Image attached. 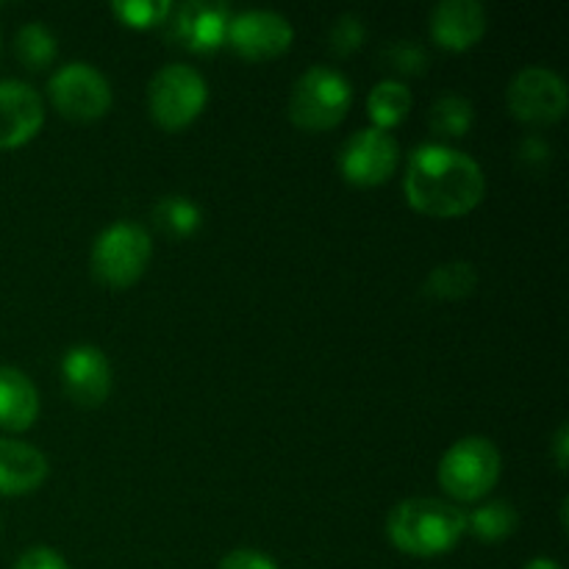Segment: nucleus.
<instances>
[{
    "instance_id": "obj_17",
    "label": "nucleus",
    "mask_w": 569,
    "mask_h": 569,
    "mask_svg": "<svg viewBox=\"0 0 569 569\" xmlns=\"http://www.w3.org/2000/svg\"><path fill=\"white\" fill-rule=\"evenodd\" d=\"M411 103H415V98H411V89L406 83L392 81V78L381 81L367 98V114H370L372 128L387 133L389 128H398L409 117Z\"/></svg>"
},
{
    "instance_id": "obj_23",
    "label": "nucleus",
    "mask_w": 569,
    "mask_h": 569,
    "mask_svg": "<svg viewBox=\"0 0 569 569\" xmlns=\"http://www.w3.org/2000/svg\"><path fill=\"white\" fill-rule=\"evenodd\" d=\"M111 11L126 28L148 31V28L164 26L172 3L170 0H117V3H111Z\"/></svg>"
},
{
    "instance_id": "obj_19",
    "label": "nucleus",
    "mask_w": 569,
    "mask_h": 569,
    "mask_svg": "<svg viewBox=\"0 0 569 569\" xmlns=\"http://www.w3.org/2000/svg\"><path fill=\"white\" fill-rule=\"evenodd\" d=\"M478 270L470 261H445L428 272L422 292L433 300H465L476 292Z\"/></svg>"
},
{
    "instance_id": "obj_18",
    "label": "nucleus",
    "mask_w": 569,
    "mask_h": 569,
    "mask_svg": "<svg viewBox=\"0 0 569 569\" xmlns=\"http://www.w3.org/2000/svg\"><path fill=\"white\" fill-rule=\"evenodd\" d=\"M517 526H520V517H517V509L509 500H492V503L478 506L476 511L467 515V531L478 542L487 545L506 542L517 531Z\"/></svg>"
},
{
    "instance_id": "obj_24",
    "label": "nucleus",
    "mask_w": 569,
    "mask_h": 569,
    "mask_svg": "<svg viewBox=\"0 0 569 569\" xmlns=\"http://www.w3.org/2000/svg\"><path fill=\"white\" fill-rule=\"evenodd\" d=\"M365 33L367 28L359 17L342 14L333 22L331 33H328V39H331V53L339 56V59H348V56H353L365 44Z\"/></svg>"
},
{
    "instance_id": "obj_26",
    "label": "nucleus",
    "mask_w": 569,
    "mask_h": 569,
    "mask_svg": "<svg viewBox=\"0 0 569 569\" xmlns=\"http://www.w3.org/2000/svg\"><path fill=\"white\" fill-rule=\"evenodd\" d=\"M217 569H278V565L270 559V556L261 553V550L239 548V550H231L228 556H222L220 567Z\"/></svg>"
},
{
    "instance_id": "obj_12",
    "label": "nucleus",
    "mask_w": 569,
    "mask_h": 569,
    "mask_svg": "<svg viewBox=\"0 0 569 569\" xmlns=\"http://www.w3.org/2000/svg\"><path fill=\"white\" fill-rule=\"evenodd\" d=\"M61 378L70 400L83 409H98L109 400L111 365L94 345H76L61 359Z\"/></svg>"
},
{
    "instance_id": "obj_9",
    "label": "nucleus",
    "mask_w": 569,
    "mask_h": 569,
    "mask_svg": "<svg viewBox=\"0 0 569 569\" xmlns=\"http://www.w3.org/2000/svg\"><path fill=\"white\" fill-rule=\"evenodd\" d=\"M398 159L400 148L392 133L365 128V131H356L339 150V172L353 187L372 189L392 178Z\"/></svg>"
},
{
    "instance_id": "obj_11",
    "label": "nucleus",
    "mask_w": 569,
    "mask_h": 569,
    "mask_svg": "<svg viewBox=\"0 0 569 569\" xmlns=\"http://www.w3.org/2000/svg\"><path fill=\"white\" fill-rule=\"evenodd\" d=\"M228 22L231 9L226 3H209V0H187L172 6L167 17V33L183 50L198 56L217 53L228 39Z\"/></svg>"
},
{
    "instance_id": "obj_8",
    "label": "nucleus",
    "mask_w": 569,
    "mask_h": 569,
    "mask_svg": "<svg viewBox=\"0 0 569 569\" xmlns=\"http://www.w3.org/2000/svg\"><path fill=\"white\" fill-rule=\"evenodd\" d=\"M506 106L511 117L526 126H553L567 114L569 106L565 78L548 67H526L506 89Z\"/></svg>"
},
{
    "instance_id": "obj_14",
    "label": "nucleus",
    "mask_w": 569,
    "mask_h": 569,
    "mask_svg": "<svg viewBox=\"0 0 569 569\" xmlns=\"http://www.w3.org/2000/svg\"><path fill=\"white\" fill-rule=\"evenodd\" d=\"M487 33V9L478 0H442L431 11V39L442 50L465 53Z\"/></svg>"
},
{
    "instance_id": "obj_2",
    "label": "nucleus",
    "mask_w": 569,
    "mask_h": 569,
    "mask_svg": "<svg viewBox=\"0 0 569 569\" xmlns=\"http://www.w3.org/2000/svg\"><path fill=\"white\" fill-rule=\"evenodd\" d=\"M467 533V515L437 498H409L387 517V537L400 553L433 559L453 550Z\"/></svg>"
},
{
    "instance_id": "obj_22",
    "label": "nucleus",
    "mask_w": 569,
    "mask_h": 569,
    "mask_svg": "<svg viewBox=\"0 0 569 569\" xmlns=\"http://www.w3.org/2000/svg\"><path fill=\"white\" fill-rule=\"evenodd\" d=\"M17 59L26 70H44L56 61V37L42 26V22H28L17 31L14 39Z\"/></svg>"
},
{
    "instance_id": "obj_3",
    "label": "nucleus",
    "mask_w": 569,
    "mask_h": 569,
    "mask_svg": "<svg viewBox=\"0 0 569 569\" xmlns=\"http://www.w3.org/2000/svg\"><path fill=\"white\" fill-rule=\"evenodd\" d=\"M350 103H353V87L348 78L339 70L317 64L295 81L289 94V120L300 131H331L348 117Z\"/></svg>"
},
{
    "instance_id": "obj_13",
    "label": "nucleus",
    "mask_w": 569,
    "mask_h": 569,
    "mask_svg": "<svg viewBox=\"0 0 569 569\" xmlns=\"http://www.w3.org/2000/svg\"><path fill=\"white\" fill-rule=\"evenodd\" d=\"M44 126V103L33 87L22 81H0V150L31 142Z\"/></svg>"
},
{
    "instance_id": "obj_28",
    "label": "nucleus",
    "mask_w": 569,
    "mask_h": 569,
    "mask_svg": "<svg viewBox=\"0 0 569 569\" xmlns=\"http://www.w3.org/2000/svg\"><path fill=\"white\" fill-rule=\"evenodd\" d=\"M553 456H556V465H559V470L567 472V461H569V428L567 426H561L559 431H556Z\"/></svg>"
},
{
    "instance_id": "obj_6",
    "label": "nucleus",
    "mask_w": 569,
    "mask_h": 569,
    "mask_svg": "<svg viewBox=\"0 0 569 569\" xmlns=\"http://www.w3.org/2000/svg\"><path fill=\"white\" fill-rule=\"evenodd\" d=\"M209 103V87L203 76L189 64H167L150 78L148 109L164 131H183L203 114Z\"/></svg>"
},
{
    "instance_id": "obj_21",
    "label": "nucleus",
    "mask_w": 569,
    "mask_h": 569,
    "mask_svg": "<svg viewBox=\"0 0 569 569\" xmlns=\"http://www.w3.org/2000/svg\"><path fill=\"white\" fill-rule=\"evenodd\" d=\"M472 122H476V111L470 100L461 94H445L431 106V114H428V128L442 139L467 137Z\"/></svg>"
},
{
    "instance_id": "obj_25",
    "label": "nucleus",
    "mask_w": 569,
    "mask_h": 569,
    "mask_svg": "<svg viewBox=\"0 0 569 569\" xmlns=\"http://www.w3.org/2000/svg\"><path fill=\"white\" fill-rule=\"evenodd\" d=\"M383 61L400 76H422L428 67V53L417 42H395L383 50Z\"/></svg>"
},
{
    "instance_id": "obj_27",
    "label": "nucleus",
    "mask_w": 569,
    "mask_h": 569,
    "mask_svg": "<svg viewBox=\"0 0 569 569\" xmlns=\"http://www.w3.org/2000/svg\"><path fill=\"white\" fill-rule=\"evenodd\" d=\"M14 569H70L67 561L61 559V553H56L53 548H44V545H37V548H28L26 553L20 556Z\"/></svg>"
},
{
    "instance_id": "obj_10",
    "label": "nucleus",
    "mask_w": 569,
    "mask_h": 569,
    "mask_svg": "<svg viewBox=\"0 0 569 569\" xmlns=\"http://www.w3.org/2000/svg\"><path fill=\"white\" fill-rule=\"evenodd\" d=\"M295 31L289 20L278 11L250 9L231 14L228 22V39L233 53L244 61H272L292 48Z\"/></svg>"
},
{
    "instance_id": "obj_5",
    "label": "nucleus",
    "mask_w": 569,
    "mask_h": 569,
    "mask_svg": "<svg viewBox=\"0 0 569 569\" xmlns=\"http://www.w3.org/2000/svg\"><path fill=\"white\" fill-rule=\"evenodd\" d=\"M153 256L148 231L137 222H114L92 244V276L109 289H128L144 276Z\"/></svg>"
},
{
    "instance_id": "obj_7",
    "label": "nucleus",
    "mask_w": 569,
    "mask_h": 569,
    "mask_svg": "<svg viewBox=\"0 0 569 569\" xmlns=\"http://www.w3.org/2000/svg\"><path fill=\"white\" fill-rule=\"evenodd\" d=\"M48 94L56 111L72 122H94L111 109V83L87 61H70L56 70Z\"/></svg>"
},
{
    "instance_id": "obj_16",
    "label": "nucleus",
    "mask_w": 569,
    "mask_h": 569,
    "mask_svg": "<svg viewBox=\"0 0 569 569\" xmlns=\"http://www.w3.org/2000/svg\"><path fill=\"white\" fill-rule=\"evenodd\" d=\"M39 392L31 378L17 367H0V428L22 433L37 422Z\"/></svg>"
},
{
    "instance_id": "obj_4",
    "label": "nucleus",
    "mask_w": 569,
    "mask_h": 569,
    "mask_svg": "<svg viewBox=\"0 0 569 569\" xmlns=\"http://www.w3.org/2000/svg\"><path fill=\"white\" fill-rule=\"evenodd\" d=\"M503 459L495 442L487 437H465L448 448V453L439 461V487L448 498L461 503H476L487 498L500 481Z\"/></svg>"
},
{
    "instance_id": "obj_20",
    "label": "nucleus",
    "mask_w": 569,
    "mask_h": 569,
    "mask_svg": "<svg viewBox=\"0 0 569 569\" xmlns=\"http://www.w3.org/2000/svg\"><path fill=\"white\" fill-rule=\"evenodd\" d=\"M153 226L164 237L189 239L203 226V211L194 200L183 198V194H167L153 206Z\"/></svg>"
},
{
    "instance_id": "obj_15",
    "label": "nucleus",
    "mask_w": 569,
    "mask_h": 569,
    "mask_svg": "<svg viewBox=\"0 0 569 569\" xmlns=\"http://www.w3.org/2000/svg\"><path fill=\"white\" fill-rule=\"evenodd\" d=\"M48 478V459L42 450L17 439H0V495L20 498L37 492Z\"/></svg>"
},
{
    "instance_id": "obj_29",
    "label": "nucleus",
    "mask_w": 569,
    "mask_h": 569,
    "mask_svg": "<svg viewBox=\"0 0 569 569\" xmlns=\"http://www.w3.org/2000/svg\"><path fill=\"white\" fill-rule=\"evenodd\" d=\"M522 569H561V565H556L553 559H533V561H528Z\"/></svg>"
},
{
    "instance_id": "obj_1",
    "label": "nucleus",
    "mask_w": 569,
    "mask_h": 569,
    "mask_svg": "<svg viewBox=\"0 0 569 569\" xmlns=\"http://www.w3.org/2000/svg\"><path fill=\"white\" fill-rule=\"evenodd\" d=\"M406 200L433 220L467 217L481 206L487 178L478 161L448 144H420L409 156L403 178Z\"/></svg>"
}]
</instances>
